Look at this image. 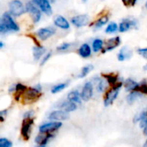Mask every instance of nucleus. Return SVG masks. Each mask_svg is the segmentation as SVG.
I'll return each instance as SVG.
<instances>
[{
    "mask_svg": "<svg viewBox=\"0 0 147 147\" xmlns=\"http://www.w3.org/2000/svg\"><path fill=\"white\" fill-rule=\"evenodd\" d=\"M19 29V27L13 20L11 14L9 12L3 13L0 21V33L3 34L9 32H17Z\"/></svg>",
    "mask_w": 147,
    "mask_h": 147,
    "instance_id": "1",
    "label": "nucleus"
},
{
    "mask_svg": "<svg viewBox=\"0 0 147 147\" xmlns=\"http://www.w3.org/2000/svg\"><path fill=\"white\" fill-rule=\"evenodd\" d=\"M122 86V84L121 83H118L116 85L113 86L106 94V96H105V99H104V105L106 107H109L114 102L115 100L117 98L119 93H120V90Z\"/></svg>",
    "mask_w": 147,
    "mask_h": 147,
    "instance_id": "2",
    "label": "nucleus"
},
{
    "mask_svg": "<svg viewBox=\"0 0 147 147\" xmlns=\"http://www.w3.org/2000/svg\"><path fill=\"white\" fill-rule=\"evenodd\" d=\"M9 13L13 16H20L26 11V6L20 0H12L9 4Z\"/></svg>",
    "mask_w": 147,
    "mask_h": 147,
    "instance_id": "3",
    "label": "nucleus"
},
{
    "mask_svg": "<svg viewBox=\"0 0 147 147\" xmlns=\"http://www.w3.org/2000/svg\"><path fill=\"white\" fill-rule=\"evenodd\" d=\"M26 11L30 15L34 22H38L41 18V10L34 3L28 2L26 4Z\"/></svg>",
    "mask_w": 147,
    "mask_h": 147,
    "instance_id": "4",
    "label": "nucleus"
},
{
    "mask_svg": "<svg viewBox=\"0 0 147 147\" xmlns=\"http://www.w3.org/2000/svg\"><path fill=\"white\" fill-rule=\"evenodd\" d=\"M34 124L33 118H24L22 124L21 128V134L24 140H28L30 138L31 134V128Z\"/></svg>",
    "mask_w": 147,
    "mask_h": 147,
    "instance_id": "5",
    "label": "nucleus"
},
{
    "mask_svg": "<svg viewBox=\"0 0 147 147\" xmlns=\"http://www.w3.org/2000/svg\"><path fill=\"white\" fill-rule=\"evenodd\" d=\"M24 94V100H26L28 102H33L36 101L40 96L41 92L38 89L34 88H28L27 90L23 93Z\"/></svg>",
    "mask_w": 147,
    "mask_h": 147,
    "instance_id": "6",
    "label": "nucleus"
},
{
    "mask_svg": "<svg viewBox=\"0 0 147 147\" xmlns=\"http://www.w3.org/2000/svg\"><path fill=\"white\" fill-rule=\"evenodd\" d=\"M131 28H138V22L136 20L124 19L119 25V31L121 33L127 32Z\"/></svg>",
    "mask_w": 147,
    "mask_h": 147,
    "instance_id": "7",
    "label": "nucleus"
},
{
    "mask_svg": "<svg viewBox=\"0 0 147 147\" xmlns=\"http://www.w3.org/2000/svg\"><path fill=\"white\" fill-rule=\"evenodd\" d=\"M55 29L52 27H47V28H41L36 31V35L40 40H46L51 36H53L55 34Z\"/></svg>",
    "mask_w": 147,
    "mask_h": 147,
    "instance_id": "8",
    "label": "nucleus"
},
{
    "mask_svg": "<svg viewBox=\"0 0 147 147\" xmlns=\"http://www.w3.org/2000/svg\"><path fill=\"white\" fill-rule=\"evenodd\" d=\"M62 127V123L59 121H53L50 123H46L44 125H41L39 127V131L41 134H47V133H52L53 131H56Z\"/></svg>",
    "mask_w": 147,
    "mask_h": 147,
    "instance_id": "9",
    "label": "nucleus"
},
{
    "mask_svg": "<svg viewBox=\"0 0 147 147\" xmlns=\"http://www.w3.org/2000/svg\"><path fill=\"white\" fill-rule=\"evenodd\" d=\"M89 21H90V17L86 14L75 16L71 18V23L76 28H82L86 26L89 23Z\"/></svg>",
    "mask_w": 147,
    "mask_h": 147,
    "instance_id": "10",
    "label": "nucleus"
},
{
    "mask_svg": "<svg viewBox=\"0 0 147 147\" xmlns=\"http://www.w3.org/2000/svg\"><path fill=\"white\" fill-rule=\"evenodd\" d=\"M33 2L40 8V9L47 16H52L53 9L49 0H33Z\"/></svg>",
    "mask_w": 147,
    "mask_h": 147,
    "instance_id": "11",
    "label": "nucleus"
},
{
    "mask_svg": "<svg viewBox=\"0 0 147 147\" xmlns=\"http://www.w3.org/2000/svg\"><path fill=\"white\" fill-rule=\"evenodd\" d=\"M121 44V38L119 36L111 38L109 40H108L105 43H104V47L102 49V53H106L109 51H112L114 49H115L117 47H119V45Z\"/></svg>",
    "mask_w": 147,
    "mask_h": 147,
    "instance_id": "12",
    "label": "nucleus"
},
{
    "mask_svg": "<svg viewBox=\"0 0 147 147\" xmlns=\"http://www.w3.org/2000/svg\"><path fill=\"white\" fill-rule=\"evenodd\" d=\"M93 96V85L90 82H87L82 90L81 93V99L83 101H89Z\"/></svg>",
    "mask_w": 147,
    "mask_h": 147,
    "instance_id": "13",
    "label": "nucleus"
},
{
    "mask_svg": "<svg viewBox=\"0 0 147 147\" xmlns=\"http://www.w3.org/2000/svg\"><path fill=\"white\" fill-rule=\"evenodd\" d=\"M68 118H69V114L64 110L53 111L48 116V119L52 121H66Z\"/></svg>",
    "mask_w": 147,
    "mask_h": 147,
    "instance_id": "14",
    "label": "nucleus"
},
{
    "mask_svg": "<svg viewBox=\"0 0 147 147\" xmlns=\"http://www.w3.org/2000/svg\"><path fill=\"white\" fill-rule=\"evenodd\" d=\"M53 22H54V25L59 28H62V29H69L70 28L69 22L62 16H57L54 18Z\"/></svg>",
    "mask_w": 147,
    "mask_h": 147,
    "instance_id": "15",
    "label": "nucleus"
},
{
    "mask_svg": "<svg viewBox=\"0 0 147 147\" xmlns=\"http://www.w3.org/2000/svg\"><path fill=\"white\" fill-rule=\"evenodd\" d=\"M53 135L51 133H47V134H40L39 135L36 136L35 138V142L38 145H41V146H46L47 143L49 141V140L51 138H53Z\"/></svg>",
    "mask_w": 147,
    "mask_h": 147,
    "instance_id": "16",
    "label": "nucleus"
},
{
    "mask_svg": "<svg viewBox=\"0 0 147 147\" xmlns=\"http://www.w3.org/2000/svg\"><path fill=\"white\" fill-rule=\"evenodd\" d=\"M133 56V52L127 47H124L121 49L118 53V59L119 61H125L130 59Z\"/></svg>",
    "mask_w": 147,
    "mask_h": 147,
    "instance_id": "17",
    "label": "nucleus"
},
{
    "mask_svg": "<svg viewBox=\"0 0 147 147\" xmlns=\"http://www.w3.org/2000/svg\"><path fill=\"white\" fill-rule=\"evenodd\" d=\"M78 54L82 58H84V59L89 58L91 55V47H90V45L87 43L83 44L78 49Z\"/></svg>",
    "mask_w": 147,
    "mask_h": 147,
    "instance_id": "18",
    "label": "nucleus"
},
{
    "mask_svg": "<svg viewBox=\"0 0 147 147\" xmlns=\"http://www.w3.org/2000/svg\"><path fill=\"white\" fill-rule=\"evenodd\" d=\"M139 86H140V84H138L137 82H135L134 80H133L131 78H128V79L125 80V82H124V87L127 91H130V92L136 91L137 89L139 88Z\"/></svg>",
    "mask_w": 147,
    "mask_h": 147,
    "instance_id": "19",
    "label": "nucleus"
},
{
    "mask_svg": "<svg viewBox=\"0 0 147 147\" xmlns=\"http://www.w3.org/2000/svg\"><path fill=\"white\" fill-rule=\"evenodd\" d=\"M59 107V109H60L61 110H64V111H65V112H67V113L72 112V111L76 110L77 108H78V107H77V104H76L75 102H71V101L64 102H62Z\"/></svg>",
    "mask_w": 147,
    "mask_h": 147,
    "instance_id": "20",
    "label": "nucleus"
},
{
    "mask_svg": "<svg viewBox=\"0 0 147 147\" xmlns=\"http://www.w3.org/2000/svg\"><path fill=\"white\" fill-rule=\"evenodd\" d=\"M46 52V49L43 47H33V56H34V59L35 60H39L42 56L43 54L45 53Z\"/></svg>",
    "mask_w": 147,
    "mask_h": 147,
    "instance_id": "21",
    "label": "nucleus"
},
{
    "mask_svg": "<svg viewBox=\"0 0 147 147\" xmlns=\"http://www.w3.org/2000/svg\"><path fill=\"white\" fill-rule=\"evenodd\" d=\"M103 47H104V42H103L102 40H101V39H96L93 41L92 48H93V51L95 53H98L99 51L102 50L103 49Z\"/></svg>",
    "mask_w": 147,
    "mask_h": 147,
    "instance_id": "22",
    "label": "nucleus"
},
{
    "mask_svg": "<svg viewBox=\"0 0 147 147\" xmlns=\"http://www.w3.org/2000/svg\"><path fill=\"white\" fill-rule=\"evenodd\" d=\"M80 97H81V95H79V93L77 90L70 92L67 96L68 101H71V102H75V103H80V102H81Z\"/></svg>",
    "mask_w": 147,
    "mask_h": 147,
    "instance_id": "23",
    "label": "nucleus"
},
{
    "mask_svg": "<svg viewBox=\"0 0 147 147\" xmlns=\"http://www.w3.org/2000/svg\"><path fill=\"white\" fill-rule=\"evenodd\" d=\"M104 78L105 79L107 80V82L109 83V84H110L112 87L116 85L118 83V77L115 76V75H113V74H105L104 75Z\"/></svg>",
    "mask_w": 147,
    "mask_h": 147,
    "instance_id": "24",
    "label": "nucleus"
},
{
    "mask_svg": "<svg viewBox=\"0 0 147 147\" xmlns=\"http://www.w3.org/2000/svg\"><path fill=\"white\" fill-rule=\"evenodd\" d=\"M109 22V16H103L101 18H99L96 22H95V29H99L102 27H103L107 22Z\"/></svg>",
    "mask_w": 147,
    "mask_h": 147,
    "instance_id": "25",
    "label": "nucleus"
},
{
    "mask_svg": "<svg viewBox=\"0 0 147 147\" xmlns=\"http://www.w3.org/2000/svg\"><path fill=\"white\" fill-rule=\"evenodd\" d=\"M140 96V93H139L137 91H133V92H130V94L127 96V101L128 104H133L137 101V99Z\"/></svg>",
    "mask_w": 147,
    "mask_h": 147,
    "instance_id": "26",
    "label": "nucleus"
},
{
    "mask_svg": "<svg viewBox=\"0 0 147 147\" xmlns=\"http://www.w3.org/2000/svg\"><path fill=\"white\" fill-rule=\"evenodd\" d=\"M93 69H94V65H85L84 67H83L80 74L78 75V78H83L86 77Z\"/></svg>",
    "mask_w": 147,
    "mask_h": 147,
    "instance_id": "27",
    "label": "nucleus"
},
{
    "mask_svg": "<svg viewBox=\"0 0 147 147\" xmlns=\"http://www.w3.org/2000/svg\"><path fill=\"white\" fill-rule=\"evenodd\" d=\"M118 30H119V26L117 25V23L112 22H110V23L108 25V27H107L106 29H105V32H106L107 34H113V33L117 32Z\"/></svg>",
    "mask_w": 147,
    "mask_h": 147,
    "instance_id": "28",
    "label": "nucleus"
},
{
    "mask_svg": "<svg viewBox=\"0 0 147 147\" xmlns=\"http://www.w3.org/2000/svg\"><path fill=\"white\" fill-rule=\"evenodd\" d=\"M136 91L140 93V94H146V95H147V78L146 79H144L140 84V86H139V88L137 89Z\"/></svg>",
    "mask_w": 147,
    "mask_h": 147,
    "instance_id": "29",
    "label": "nucleus"
},
{
    "mask_svg": "<svg viewBox=\"0 0 147 147\" xmlns=\"http://www.w3.org/2000/svg\"><path fill=\"white\" fill-rule=\"evenodd\" d=\"M67 86V84H57L55 85L54 87H53L52 89V93L53 94H56V93H59V91L63 90L64 89H65Z\"/></svg>",
    "mask_w": 147,
    "mask_h": 147,
    "instance_id": "30",
    "label": "nucleus"
},
{
    "mask_svg": "<svg viewBox=\"0 0 147 147\" xmlns=\"http://www.w3.org/2000/svg\"><path fill=\"white\" fill-rule=\"evenodd\" d=\"M27 87L25 86V85H23V84H16V93L18 95V96L21 95V94H22V93H24L26 90H27ZM18 98V97H17Z\"/></svg>",
    "mask_w": 147,
    "mask_h": 147,
    "instance_id": "31",
    "label": "nucleus"
},
{
    "mask_svg": "<svg viewBox=\"0 0 147 147\" xmlns=\"http://www.w3.org/2000/svg\"><path fill=\"white\" fill-rule=\"evenodd\" d=\"M107 84H109V83L107 82V80H105V79H101V80L99 81L98 84H97V90H98V91H99V92L104 91L105 89H106V87H107Z\"/></svg>",
    "mask_w": 147,
    "mask_h": 147,
    "instance_id": "32",
    "label": "nucleus"
},
{
    "mask_svg": "<svg viewBox=\"0 0 147 147\" xmlns=\"http://www.w3.org/2000/svg\"><path fill=\"white\" fill-rule=\"evenodd\" d=\"M0 147H12V142L5 138L0 139Z\"/></svg>",
    "mask_w": 147,
    "mask_h": 147,
    "instance_id": "33",
    "label": "nucleus"
},
{
    "mask_svg": "<svg viewBox=\"0 0 147 147\" xmlns=\"http://www.w3.org/2000/svg\"><path fill=\"white\" fill-rule=\"evenodd\" d=\"M71 46V43L65 42V43H62L61 45H59V46L57 47V50H58V51H65V50H67L68 48H70Z\"/></svg>",
    "mask_w": 147,
    "mask_h": 147,
    "instance_id": "34",
    "label": "nucleus"
},
{
    "mask_svg": "<svg viewBox=\"0 0 147 147\" xmlns=\"http://www.w3.org/2000/svg\"><path fill=\"white\" fill-rule=\"evenodd\" d=\"M138 0H122L123 3L127 6V7H133L136 4Z\"/></svg>",
    "mask_w": 147,
    "mask_h": 147,
    "instance_id": "35",
    "label": "nucleus"
},
{
    "mask_svg": "<svg viewBox=\"0 0 147 147\" xmlns=\"http://www.w3.org/2000/svg\"><path fill=\"white\" fill-rule=\"evenodd\" d=\"M138 53L140 56H142L144 59H147V47H146V48H139L138 49Z\"/></svg>",
    "mask_w": 147,
    "mask_h": 147,
    "instance_id": "36",
    "label": "nucleus"
},
{
    "mask_svg": "<svg viewBox=\"0 0 147 147\" xmlns=\"http://www.w3.org/2000/svg\"><path fill=\"white\" fill-rule=\"evenodd\" d=\"M51 54H52V53H51V52H50V53H48L47 54H46V56L42 59V60H41V62H40V65H44V64H45V63L49 59H50Z\"/></svg>",
    "mask_w": 147,
    "mask_h": 147,
    "instance_id": "37",
    "label": "nucleus"
},
{
    "mask_svg": "<svg viewBox=\"0 0 147 147\" xmlns=\"http://www.w3.org/2000/svg\"><path fill=\"white\" fill-rule=\"evenodd\" d=\"M34 113L32 111H29V112H27L25 115H24V118H32Z\"/></svg>",
    "mask_w": 147,
    "mask_h": 147,
    "instance_id": "38",
    "label": "nucleus"
},
{
    "mask_svg": "<svg viewBox=\"0 0 147 147\" xmlns=\"http://www.w3.org/2000/svg\"><path fill=\"white\" fill-rule=\"evenodd\" d=\"M143 133H144V135H147V126L145 127V128H144Z\"/></svg>",
    "mask_w": 147,
    "mask_h": 147,
    "instance_id": "39",
    "label": "nucleus"
},
{
    "mask_svg": "<svg viewBox=\"0 0 147 147\" xmlns=\"http://www.w3.org/2000/svg\"><path fill=\"white\" fill-rule=\"evenodd\" d=\"M0 47H1V48L3 47V41H0Z\"/></svg>",
    "mask_w": 147,
    "mask_h": 147,
    "instance_id": "40",
    "label": "nucleus"
},
{
    "mask_svg": "<svg viewBox=\"0 0 147 147\" xmlns=\"http://www.w3.org/2000/svg\"><path fill=\"white\" fill-rule=\"evenodd\" d=\"M143 147H147V140H146V142L144 143V145H143Z\"/></svg>",
    "mask_w": 147,
    "mask_h": 147,
    "instance_id": "41",
    "label": "nucleus"
},
{
    "mask_svg": "<svg viewBox=\"0 0 147 147\" xmlns=\"http://www.w3.org/2000/svg\"><path fill=\"white\" fill-rule=\"evenodd\" d=\"M144 70H145V71H147V65H146L144 66Z\"/></svg>",
    "mask_w": 147,
    "mask_h": 147,
    "instance_id": "42",
    "label": "nucleus"
},
{
    "mask_svg": "<svg viewBox=\"0 0 147 147\" xmlns=\"http://www.w3.org/2000/svg\"><path fill=\"white\" fill-rule=\"evenodd\" d=\"M36 147H46V146H41V145H39L38 146H36Z\"/></svg>",
    "mask_w": 147,
    "mask_h": 147,
    "instance_id": "43",
    "label": "nucleus"
},
{
    "mask_svg": "<svg viewBox=\"0 0 147 147\" xmlns=\"http://www.w3.org/2000/svg\"><path fill=\"white\" fill-rule=\"evenodd\" d=\"M49 1H50V3H54L56 0H49Z\"/></svg>",
    "mask_w": 147,
    "mask_h": 147,
    "instance_id": "44",
    "label": "nucleus"
},
{
    "mask_svg": "<svg viewBox=\"0 0 147 147\" xmlns=\"http://www.w3.org/2000/svg\"><path fill=\"white\" fill-rule=\"evenodd\" d=\"M146 8L147 9V1H146Z\"/></svg>",
    "mask_w": 147,
    "mask_h": 147,
    "instance_id": "45",
    "label": "nucleus"
}]
</instances>
